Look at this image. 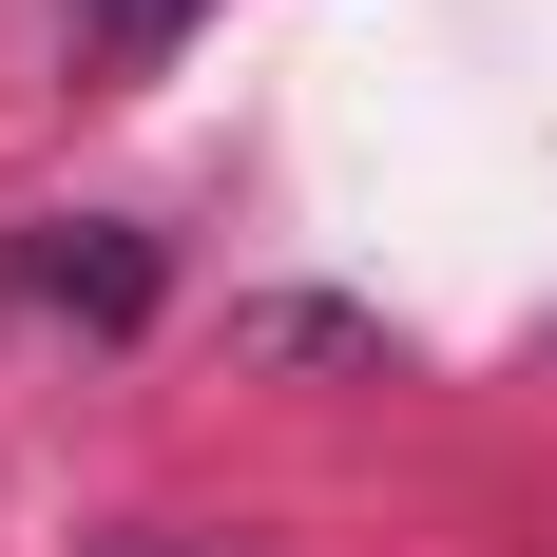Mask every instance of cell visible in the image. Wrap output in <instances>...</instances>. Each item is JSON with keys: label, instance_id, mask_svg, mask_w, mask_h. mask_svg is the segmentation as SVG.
Wrapping results in <instances>:
<instances>
[{"label": "cell", "instance_id": "1", "mask_svg": "<svg viewBox=\"0 0 557 557\" xmlns=\"http://www.w3.org/2000/svg\"><path fill=\"white\" fill-rule=\"evenodd\" d=\"M20 288H39V308H77V327H135V308H154V250H135V231H39V250H20Z\"/></svg>", "mask_w": 557, "mask_h": 557}, {"label": "cell", "instance_id": "2", "mask_svg": "<svg viewBox=\"0 0 557 557\" xmlns=\"http://www.w3.org/2000/svg\"><path fill=\"white\" fill-rule=\"evenodd\" d=\"M77 39H97V58H154V39H193V0H77Z\"/></svg>", "mask_w": 557, "mask_h": 557}]
</instances>
